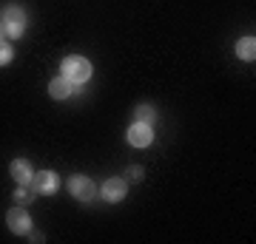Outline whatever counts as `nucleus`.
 I'll use <instances>...</instances> for the list:
<instances>
[{"instance_id": "nucleus-1", "label": "nucleus", "mask_w": 256, "mask_h": 244, "mask_svg": "<svg viewBox=\"0 0 256 244\" xmlns=\"http://www.w3.org/2000/svg\"><path fill=\"white\" fill-rule=\"evenodd\" d=\"M60 68H63V77L66 80H72V82H86V80H92V63L86 60V57H66L63 63H60Z\"/></svg>"}, {"instance_id": "nucleus-2", "label": "nucleus", "mask_w": 256, "mask_h": 244, "mask_svg": "<svg viewBox=\"0 0 256 244\" xmlns=\"http://www.w3.org/2000/svg\"><path fill=\"white\" fill-rule=\"evenodd\" d=\"M68 193H72L77 202H92L97 196V188L88 176H72L68 179Z\"/></svg>"}, {"instance_id": "nucleus-3", "label": "nucleus", "mask_w": 256, "mask_h": 244, "mask_svg": "<svg viewBox=\"0 0 256 244\" xmlns=\"http://www.w3.org/2000/svg\"><path fill=\"white\" fill-rule=\"evenodd\" d=\"M3 28H6V34L9 37L23 34V31H26V14H23V9L9 6V9L3 11Z\"/></svg>"}, {"instance_id": "nucleus-4", "label": "nucleus", "mask_w": 256, "mask_h": 244, "mask_svg": "<svg viewBox=\"0 0 256 244\" xmlns=\"http://www.w3.org/2000/svg\"><path fill=\"white\" fill-rule=\"evenodd\" d=\"M57 185H60V179H57L54 171H37L34 176H32V182H28V188L34 190V193H54Z\"/></svg>"}, {"instance_id": "nucleus-5", "label": "nucleus", "mask_w": 256, "mask_h": 244, "mask_svg": "<svg viewBox=\"0 0 256 244\" xmlns=\"http://www.w3.org/2000/svg\"><path fill=\"white\" fill-rule=\"evenodd\" d=\"M6 225H9L12 233L18 236H26L28 230H32V216H28L23 208H12L9 213H6Z\"/></svg>"}, {"instance_id": "nucleus-6", "label": "nucleus", "mask_w": 256, "mask_h": 244, "mask_svg": "<svg viewBox=\"0 0 256 244\" xmlns=\"http://www.w3.org/2000/svg\"><path fill=\"white\" fill-rule=\"evenodd\" d=\"M126 136L134 148H148V145L154 142V131H151V125H146V122H134V125L128 128Z\"/></svg>"}, {"instance_id": "nucleus-7", "label": "nucleus", "mask_w": 256, "mask_h": 244, "mask_svg": "<svg viewBox=\"0 0 256 244\" xmlns=\"http://www.w3.org/2000/svg\"><path fill=\"white\" fill-rule=\"evenodd\" d=\"M126 193H128V182L126 179H108V182H102V199H106V202L126 199Z\"/></svg>"}, {"instance_id": "nucleus-8", "label": "nucleus", "mask_w": 256, "mask_h": 244, "mask_svg": "<svg viewBox=\"0 0 256 244\" xmlns=\"http://www.w3.org/2000/svg\"><path fill=\"white\" fill-rule=\"evenodd\" d=\"M9 173H12V179L20 182V185H28V182H32V176H34V171L28 168L26 159H14V162L9 165Z\"/></svg>"}, {"instance_id": "nucleus-9", "label": "nucleus", "mask_w": 256, "mask_h": 244, "mask_svg": "<svg viewBox=\"0 0 256 244\" xmlns=\"http://www.w3.org/2000/svg\"><path fill=\"white\" fill-rule=\"evenodd\" d=\"M72 85H74L72 80H66V77H54V80L48 82V94H52L54 100H66V97L74 91Z\"/></svg>"}, {"instance_id": "nucleus-10", "label": "nucleus", "mask_w": 256, "mask_h": 244, "mask_svg": "<svg viewBox=\"0 0 256 244\" xmlns=\"http://www.w3.org/2000/svg\"><path fill=\"white\" fill-rule=\"evenodd\" d=\"M236 54L239 60H245V63H254V57H256V40L254 37H242L236 43Z\"/></svg>"}, {"instance_id": "nucleus-11", "label": "nucleus", "mask_w": 256, "mask_h": 244, "mask_svg": "<svg viewBox=\"0 0 256 244\" xmlns=\"http://www.w3.org/2000/svg\"><path fill=\"white\" fill-rule=\"evenodd\" d=\"M134 119H137V122H146V125H151V122L156 119V114H154V108H151V105H140V108L134 111Z\"/></svg>"}, {"instance_id": "nucleus-12", "label": "nucleus", "mask_w": 256, "mask_h": 244, "mask_svg": "<svg viewBox=\"0 0 256 244\" xmlns=\"http://www.w3.org/2000/svg\"><path fill=\"white\" fill-rule=\"evenodd\" d=\"M32 199H34V190H26V185H20L18 193H14V202L18 205H28Z\"/></svg>"}, {"instance_id": "nucleus-13", "label": "nucleus", "mask_w": 256, "mask_h": 244, "mask_svg": "<svg viewBox=\"0 0 256 244\" xmlns=\"http://www.w3.org/2000/svg\"><path fill=\"white\" fill-rule=\"evenodd\" d=\"M12 57H14V51H12V45L6 43V40H0V65L12 63Z\"/></svg>"}, {"instance_id": "nucleus-14", "label": "nucleus", "mask_w": 256, "mask_h": 244, "mask_svg": "<svg viewBox=\"0 0 256 244\" xmlns=\"http://www.w3.org/2000/svg\"><path fill=\"white\" fill-rule=\"evenodd\" d=\"M128 179H142V168L131 165V168H128Z\"/></svg>"}, {"instance_id": "nucleus-15", "label": "nucleus", "mask_w": 256, "mask_h": 244, "mask_svg": "<svg viewBox=\"0 0 256 244\" xmlns=\"http://www.w3.org/2000/svg\"><path fill=\"white\" fill-rule=\"evenodd\" d=\"M3 34H6V28H3V20H0V40H3Z\"/></svg>"}]
</instances>
